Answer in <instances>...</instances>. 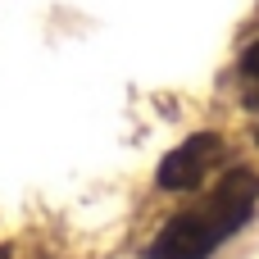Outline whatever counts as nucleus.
<instances>
[{"instance_id": "obj_1", "label": "nucleus", "mask_w": 259, "mask_h": 259, "mask_svg": "<svg viewBox=\"0 0 259 259\" xmlns=\"http://www.w3.org/2000/svg\"><path fill=\"white\" fill-rule=\"evenodd\" d=\"M255 200H259V178L250 168H232L205 205L182 209L164 223V232L150 246V259H209L228 237H237L250 223Z\"/></svg>"}, {"instance_id": "obj_2", "label": "nucleus", "mask_w": 259, "mask_h": 259, "mask_svg": "<svg viewBox=\"0 0 259 259\" xmlns=\"http://www.w3.org/2000/svg\"><path fill=\"white\" fill-rule=\"evenodd\" d=\"M223 159H228L223 137H219V132H196V137H187L178 150L164 155V164H159V187H164V191H196Z\"/></svg>"}, {"instance_id": "obj_3", "label": "nucleus", "mask_w": 259, "mask_h": 259, "mask_svg": "<svg viewBox=\"0 0 259 259\" xmlns=\"http://www.w3.org/2000/svg\"><path fill=\"white\" fill-rule=\"evenodd\" d=\"M241 96H246V109L255 118V137H259V41L241 55Z\"/></svg>"}]
</instances>
